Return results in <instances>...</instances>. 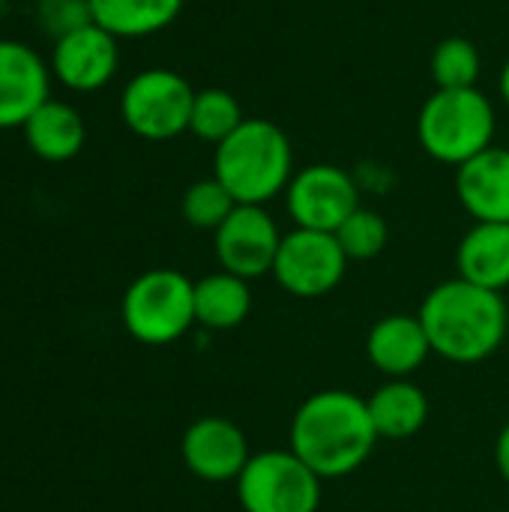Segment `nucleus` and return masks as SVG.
<instances>
[{
	"instance_id": "obj_26",
	"label": "nucleus",
	"mask_w": 509,
	"mask_h": 512,
	"mask_svg": "<svg viewBox=\"0 0 509 512\" xmlns=\"http://www.w3.org/2000/svg\"><path fill=\"white\" fill-rule=\"evenodd\" d=\"M495 465H498V474L509 483V423L495 441Z\"/></svg>"
},
{
	"instance_id": "obj_8",
	"label": "nucleus",
	"mask_w": 509,
	"mask_h": 512,
	"mask_svg": "<svg viewBox=\"0 0 509 512\" xmlns=\"http://www.w3.org/2000/svg\"><path fill=\"white\" fill-rule=\"evenodd\" d=\"M345 270L348 255L342 252L336 234L309 228H294L291 234H282L273 276L291 297H324L345 279Z\"/></svg>"
},
{
	"instance_id": "obj_9",
	"label": "nucleus",
	"mask_w": 509,
	"mask_h": 512,
	"mask_svg": "<svg viewBox=\"0 0 509 512\" xmlns=\"http://www.w3.org/2000/svg\"><path fill=\"white\" fill-rule=\"evenodd\" d=\"M285 207L297 228L336 234L339 225L360 207V186L339 165H306L294 171L285 189Z\"/></svg>"
},
{
	"instance_id": "obj_2",
	"label": "nucleus",
	"mask_w": 509,
	"mask_h": 512,
	"mask_svg": "<svg viewBox=\"0 0 509 512\" xmlns=\"http://www.w3.org/2000/svg\"><path fill=\"white\" fill-rule=\"evenodd\" d=\"M417 315L426 327L432 354L450 363H480L507 339L504 297L462 276L432 288Z\"/></svg>"
},
{
	"instance_id": "obj_14",
	"label": "nucleus",
	"mask_w": 509,
	"mask_h": 512,
	"mask_svg": "<svg viewBox=\"0 0 509 512\" xmlns=\"http://www.w3.org/2000/svg\"><path fill=\"white\" fill-rule=\"evenodd\" d=\"M456 195L474 222H509V150L489 147L456 168Z\"/></svg>"
},
{
	"instance_id": "obj_7",
	"label": "nucleus",
	"mask_w": 509,
	"mask_h": 512,
	"mask_svg": "<svg viewBox=\"0 0 509 512\" xmlns=\"http://www.w3.org/2000/svg\"><path fill=\"white\" fill-rule=\"evenodd\" d=\"M243 512H318L321 477L291 450L255 453L237 477Z\"/></svg>"
},
{
	"instance_id": "obj_24",
	"label": "nucleus",
	"mask_w": 509,
	"mask_h": 512,
	"mask_svg": "<svg viewBox=\"0 0 509 512\" xmlns=\"http://www.w3.org/2000/svg\"><path fill=\"white\" fill-rule=\"evenodd\" d=\"M336 240L342 246V252L348 255V261H372L387 249L390 240V228L387 219L369 207H357L336 231Z\"/></svg>"
},
{
	"instance_id": "obj_15",
	"label": "nucleus",
	"mask_w": 509,
	"mask_h": 512,
	"mask_svg": "<svg viewBox=\"0 0 509 512\" xmlns=\"http://www.w3.org/2000/svg\"><path fill=\"white\" fill-rule=\"evenodd\" d=\"M369 363L387 378H411L432 354L420 315H387L366 339Z\"/></svg>"
},
{
	"instance_id": "obj_17",
	"label": "nucleus",
	"mask_w": 509,
	"mask_h": 512,
	"mask_svg": "<svg viewBox=\"0 0 509 512\" xmlns=\"http://www.w3.org/2000/svg\"><path fill=\"white\" fill-rule=\"evenodd\" d=\"M21 129L27 147L45 162H69L81 153L87 141L84 117L75 105L60 99H48L42 108H36Z\"/></svg>"
},
{
	"instance_id": "obj_18",
	"label": "nucleus",
	"mask_w": 509,
	"mask_h": 512,
	"mask_svg": "<svg viewBox=\"0 0 509 512\" xmlns=\"http://www.w3.org/2000/svg\"><path fill=\"white\" fill-rule=\"evenodd\" d=\"M366 405L378 438L387 441L414 438L429 420V399L411 378H387V384H381Z\"/></svg>"
},
{
	"instance_id": "obj_25",
	"label": "nucleus",
	"mask_w": 509,
	"mask_h": 512,
	"mask_svg": "<svg viewBox=\"0 0 509 512\" xmlns=\"http://www.w3.org/2000/svg\"><path fill=\"white\" fill-rule=\"evenodd\" d=\"M36 24L51 39L81 30V27L93 24L90 0H36Z\"/></svg>"
},
{
	"instance_id": "obj_6",
	"label": "nucleus",
	"mask_w": 509,
	"mask_h": 512,
	"mask_svg": "<svg viewBox=\"0 0 509 512\" xmlns=\"http://www.w3.org/2000/svg\"><path fill=\"white\" fill-rule=\"evenodd\" d=\"M195 87L174 69L153 66L129 78L120 96V117L144 141H171L189 132Z\"/></svg>"
},
{
	"instance_id": "obj_3",
	"label": "nucleus",
	"mask_w": 509,
	"mask_h": 512,
	"mask_svg": "<svg viewBox=\"0 0 509 512\" xmlns=\"http://www.w3.org/2000/svg\"><path fill=\"white\" fill-rule=\"evenodd\" d=\"M213 177L237 204L264 207L282 195L294 177V150L282 126L267 117H246L213 156Z\"/></svg>"
},
{
	"instance_id": "obj_12",
	"label": "nucleus",
	"mask_w": 509,
	"mask_h": 512,
	"mask_svg": "<svg viewBox=\"0 0 509 512\" xmlns=\"http://www.w3.org/2000/svg\"><path fill=\"white\" fill-rule=\"evenodd\" d=\"M51 66L18 39H0V129L24 126L51 96Z\"/></svg>"
},
{
	"instance_id": "obj_4",
	"label": "nucleus",
	"mask_w": 509,
	"mask_h": 512,
	"mask_svg": "<svg viewBox=\"0 0 509 512\" xmlns=\"http://www.w3.org/2000/svg\"><path fill=\"white\" fill-rule=\"evenodd\" d=\"M498 117L492 99L477 90H435L417 114L420 147L444 165H465L495 144Z\"/></svg>"
},
{
	"instance_id": "obj_13",
	"label": "nucleus",
	"mask_w": 509,
	"mask_h": 512,
	"mask_svg": "<svg viewBox=\"0 0 509 512\" xmlns=\"http://www.w3.org/2000/svg\"><path fill=\"white\" fill-rule=\"evenodd\" d=\"M180 453L186 468L207 483H237V477L252 459L243 429L225 417L195 420L183 435Z\"/></svg>"
},
{
	"instance_id": "obj_20",
	"label": "nucleus",
	"mask_w": 509,
	"mask_h": 512,
	"mask_svg": "<svg viewBox=\"0 0 509 512\" xmlns=\"http://www.w3.org/2000/svg\"><path fill=\"white\" fill-rule=\"evenodd\" d=\"M252 312L249 282L234 273H210L195 282V324L207 330H234Z\"/></svg>"
},
{
	"instance_id": "obj_10",
	"label": "nucleus",
	"mask_w": 509,
	"mask_h": 512,
	"mask_svg": "<svg viewBox=\"0 0 509 512\" xmlns=\"http://www.w3.org/2000/svg\"><path fill=\"white\" fill-rule=\"evenodd\" d=\"M216 258L225 273L246 282L273 273L282 234L276 219L258 204H237L234 213L213 231Z\"/></svg>"
},
{
	"instance_id": "obj_21",
	"label": "nucleus",
	"mask_w": 509,
	"mask_h": 512,
	"mask_svg": "<svg viewBox=\"0 0 509 512\" xmlns=\"http://www.w3.org/2000/svg\"><path fill=\"white\" fill-rule=\"evenodd\" d=\"M246 120L240 99L225 90V87H204L195 93L192 102V117H189V132L198 141H207L213 147H219L231 132L240 129V123Z\"/></svg>"
},
{
	"instance_id": "obj_22",
	"label": "nucleus",
	"mask_w": 509,
	"mask_h": 512,
	"mask_svg": "<svg viewBox=\"0 0 509 512\" xmlns=\"http://www.w3.org/2000/svg\"><path fill=\"white\" fill-rule=\"evenodd\" d=\"M429 69H432V81L438 90H465V87H477L483 57L471 39L447 36L435 45Z\"/></svg>"
},
{
	"instance_id": "obj_23",
	"label": "nucleus",
	"mask_w": 509,
	"mask_h": 512,
	"mask_svg": "<svg viewBox=\"0 0 509 512\" xmlns=\"http://www.w3.org/2000/svg\"><path fill=\"white\" fill-rule=\"evenodd\" d=\"M234 207H237L234 195L216 177L195 180L183 192V201H180L183 219L198 231H216L234 213Z\"/></svg>"
},
{
	"instance_id": "obj_27",
	"label": "nucleus",
	"mask_w": 509,
	"mask_h": 512,
	"mask_svg": "<svg viewBox=\"0 0 509 512\" xmlns=\"http://www.w3.org/2000/svg\"><path fill=\"white\" fill-rule=\"evenodd\" d=\"M498 87H501V96H504V102H507V105H509V60H507V63H504V69H501Z\"/></svg>"
},
{
	"instance_id": "obj_16",
	"label": "nucleus",
	"mask_w": 509,
	"mask_h": 512,
	"mask_svg": "<svg viewBox=\"0 0 509 512\" xmlns=\"http://www.w3.org/2000/svg\"><path fill=\"white\" fill-rule=\"evenodd\" d=\"M456 267L480 288H509V222H477L456 249Z\"/></svg>"
},
{
	"instance_id": "obj_1",
	"label": "nucleus",
	"mask_w": 509,
	"mask_h": 512,
	"mask_svg": "<svg viewBox=\"0 0 509 512\" xmlns=\"http://www.w3.org/2000/svg\"><path fill=\"white\" fill-rule=\"evenodd\" d=\"M378 441L363 396L351 390H321L297 408L288 450L321 480H336L360 471Z\"/></svg>"
},
{
	"instance_id": "obj_5",
	"label": "nucleus",
	"mask_w": 509,
	"mask_h": 512,
	"mask_svg": "<svg viewBox=\"0 0 509 512\" xmlns=\"http://www.w3.org/2000/svg\"><path fill=\"white\" fill-rule=\"evenodd\" d=\"M123 324L144 345H171L195 324V282L180 270H147L123 294Z\"/></svg>"
},
{
	"instance_id": "obj_19",
	"label": "nucleus",
	"mask_w": 509,
	"mask_h": 512,
	"mask_svg": "<svg viewBox=\"0 0 509 512\" xmlns=\"http://www.w3.org/2000/svg\"><path fill=\"white\" fill-rule=\"evenodd\" d=\"M186 0H90L93 24L117 39H144L177 21Z\"/></svg>"
},
{
	"instance_id": "obj_11",
	"label": "nucleus",
	"mask_w": 509,
	"mask_h": 512,
	"mask_svg": "<svg viewBox=\"0 0 509 512\" xmlns=\"http://www.w3.org/2000/svg\"><path fill=\"white\" fill-rule=\"evenodd\" d=\"M120 39L102 30L99 24H87L54 39L51 48V75L75 93L102 90L120 66Z\"/></svg>"
}]
</instances>
